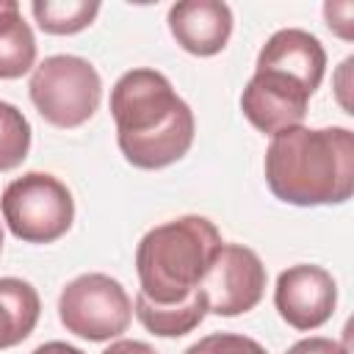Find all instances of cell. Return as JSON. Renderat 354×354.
<instances>
[{
  "label": "cell",
  "mask_w": 354,
  "mask_h": 354,
  "mask_svg": "<svg viewBox=\"0 0 354 354\" xmlns=\"http://www.w3.org/2000/svg\"><path fill=\"white\" fill-rule=\"evenodd\" d=\"M0 252H3V227H0Z\"/></svg>",
  "instance_id": "cell-22"
},
{
  "label": "cell",
  "mask_w": 354,
  "mask_h": 354,
  "mask_svg": "<svg viewBox=\"0 0 354 354\" xmlns=\"http://www.w3.org/2000/svg\"><path fill=\"white\" fill-rule=\"evenodd\" d=\"M257 66L279 69L315 91L326 72V53L313 33L301 28H282L263 44L257 55Z\"/></svg>",
  "instance_id": "cell-11"
},
{
  "label": "cell",
  "mask_w": 354,
  "mask_h": 354,
  "mask_svg": "<svg viewBox=\"0 0 354 354\" xmlns=\"http://www.w3.org/2000/svg\"><path fill=\"white\" fill-rule=\"evenodd\" d=\"M313 88L279 69H254L241 94L243 116L266 136H277L288 127H299L307 116Z\"/></svg>",
  "instance_id": "cell-8"
},
{
  "label": "cell",
  "mask_w": 354,
  "mask_h": 354,
  "mask_svg": "<svg viewBox=\"0 0 354 354\" xmlns=\"http://www.w3.org/2000/svg\"><path fill=\"white\" fill-rule=\"evenodd\" d=\"M116 141L136 169L177 163L194 144V111L158 69H130L111 88Z\"/></svg>",
  "instance_id": "cell-1"
},
{
  "label": "cell",
  "mask_w": 354,
  "mask_h": 354,
  "mask_svg": "<svg viewBox=\"0 0 354 354\" xmlns=\"http://www.w3.org/2000/svg\"><path fill=\"white\" fill-rule=\"evenodd\" d=\"M274 304L282 321L299 332L324 326L337 304V285L332 274L313 263H299L277 277Z\"/></svg>",
  "instance_id": "cell-9"
},
{
  "label": "cell",
  "mask_w": 354,
  "mask_h": 354,
  "mask_svg": "<svg viewBox=\"0 0 354 354\" xmlns=\"http://www.w3.org/2000/svg\"><path fill=\"white\" fill-rule=\"evenodd\" d=\"M30 11L39 28L50 36H72L94 22L100 14L97 0H33Z\"/></svg>",
  "instance_id": "cell-15"
},
{
  "label": "cell",
  "mask_w": 354,
  "mask_h": 354,
  "mask_svg": "<svg viewBox=\"0 0 354 354\" xmlns=\"http://www.w3.org/2000/svg\"><path fill=\"white\" fill-rule=\"evenodd\" d=\"M199 288L207 299V313L232 318L260 304L266 293V266L249 246L221 243Z\"/></svg>",
  "instance_id": "cell-7"
},
{
  "label": "cell",
  "mask_w": 354,
  "mask_h": 354,
  "mask_svg": "<svg viewBox=\"0 0 354 354\" xmlns=\"http://www.w3.org/2000/svg\"><path fill=\"white\" fill-rule=\"evenodd\" d=\"M136 315L144 324V329L158 337H183L191 329H196L207 315V299L202 288L177 304H158L149 301L144 293H136Z\"/></svg>",
  "instance_id": "cell-13"
},
{
  "label": "cell",
  "mask_w": 354,
  "mask_h": 354,
  "mask_svg": "<svg viewBox=\"0 0 354 354\" xmlns=\"http://www.w3.org/2000/svg\"><path fill=\"white\" fill-rule=\"evenodd\" d=\"M28 88L41 119L66 130L88 122L102 100L100 72L77 55L44 58L33 69Z\"/></svg>",
  "instance_id": "cell-5"
},
{
  "label": "cell",
  "mask_w": 354,
  "mask_h": 354,
  "mask_svg": "<svg viewBox=\"0 0 354 354\" xmlns=\"http://www.w3.org/2000/svg\"><path fill=\"white\" fill-rule=\"evenodd\" d=\"M169 30L185 53L207 58L227 47L232 11L221 0H183L169 8Z\"/></svg>",
  "instance_id": "cell-10"
},
{
  "label": "cell",
  "mask_w": 354,
  "mask_h": 354,
  "mask_svg": "<svg viewBox=\"0 0 354 354\" xmlns=\"http://www.w3.org/2000/svg\"><path fill=\"white\" fill-rule=\"evenodd\" d=\"M266 183L288 205H340L354 194V133L348 127H288L266 149Z\"/></svg>",
  "instance_id": "cell-2"
},
{
  "label": "cell",
  "mask_w": 354,
  "mask_h": 354,
  "mask_svg": "<svg viewBox=\"0 0 354 354\" xmlns=\"http://www.w3.org/2000/svg\"><path fill=\"white\" fill-rule=\"evenodd\" d=\"M33 354H86V351H80L77 346H69L64 340H50V343H41L39 348H33Z\"/></svg>",
  "instance_id": "cell-21"
},
{
  "label": "cell",
  "mask_w": 354,
  "mask_h": 354,
  "mask_svg": "<svg viewBox=\"0 0 354 354\" xmlns=\"http://www.w3.org/2000/svg\"><path fill=\"white\" fill-rule=\"evenodd\" d=\"M183 354H268L257 340L246 335H232V332H213L194 346H188Z\"/></svg>",
  "instance_id": "cell-17"
},
{
  "label": "cell",
  "mask_w": 354,
  "mask_h": 354,
  "mask_svg": "<svg viewBox=\"0 0 354 354\" xmlns=\"http://www.w3.org/2000/svg\"><path fill=\"white\" fill-rule=\"evenodd\" d=\"M221 232L205 216H180L152 227L136 249V274L149 301L177 304L199 290L202 277L221 246Z\"/></svg>",
  "instance_id": "cell-3"
},
{
  "label": "cell",
  "mask_w": 354,
  "mask_h": 354,
  "mask_svg": "<svg viewBox=\"0 0 354 354\" xmlns=\"http://www.w3.org/2000/svg\"><path fill=\"white\" fill-rule=\"evenodd\" d=\"M0 210L3 221L19 241L53 243L69 232L75 218V199L58 177L47 171H28L6 185Z\"/></svg>",
  "instance_id": "cell-4"
},
{
  "label": "cell",
  "mask_w": 354,
  "mask_h": 354,
  "mask_svg": "<svg viewBox=\"0 0 354 354\" xmlns=\"http://www.w3.org/2000/svg\"><path fill=\"white\" fill-rule=\"evenodd\" d=\"M102 354H158V351L149 343H141V340H116Z\"/></svg>",
  "instance_id": "cell-20"
},
{
  "label": "cell",
  "mask_w": 354,
  "mask_h": 354,
  "mask_svg": "<svg viewBox=\"0 0 354 354\" xmlns=\"http://www.w3.org/2000/svg\"><path fill=\"white\" fill-rule=\"evenodd\" d=\"M41 301L30 282L0 277V348L19 346L39 324Z\"/></svg>",
  "instance_id": "cell-12"
},
{
  "label": "cell",
  "mask_w": 354,
  "mask_h": 354,
  "mask_svg": "<svg viewBox=\"0 0 354 354\" xmlns=\"http://www.w3.org/2000/svg\"><path fill=\"white\" fill-rule=\"evenodd\" d=\"M30 149V124L22 111L0 100V171L17 169Z\"/></svg>",
  "instance_id": "cell-16"
},
{
  "label": "cell",
  "mask_w": 354,
  "mask_h": 354,
  "mask_svg": "<svg viewBox=\"0 0 354 354\" xmlns=\"http://www.w3.org/2000/svg\"><path fill=\"white\" fill-rule=\"evenodd\" d=\"M285 354H348V351L329 337H304V340L293 343Z\"/></svg>",
  "instance_id": "cell-19"
},
{
  "label": "cell",
  "mask_w": 354,
  "mask_h": 354,
  "mask_svg": "<svg viewBox=\"0 0 354 354\" xmlns=\"http://www.w3.org/2000/svg\"><path fill=\"white\" fill-rule=\"evenodd\" d=\"M351 14H354V6L351 3H326L324 6V17H326V25L340 36V39H351Z\"/></svg>",
  "instance_id": "cell-18"
},
{
  "label": "cell",
  "mask_w": 354,
  "mask_h": 354,
  "mask_svg": "<svg viewBox=\"0 0 354 354\" xmlns=\"http://www.w3.org/2000/svg\"><path fill=\"white\" fill-rule=\"evenodd\" d=\"M36 64V39L17 0H0V80H14Z\"/></svg>",
  "instance_id": "cell-14"
},
{
  "label": "cell",
  "mask_w": 354,
  "mask_h": 354,
  "mask_svg": "<svg viewBox=\"0 0 354 354\" xmlns=\"http://www.w3.org/2000/svg\"><path fill=\"white\" fill-rule=\"evenodd\" d=\"M133 304L122 282L108 274H80L58 296V318L66 332L102 343L130 326Z\"/></svg>",
  "instance_id": "cell-6"
}]
</instances>
